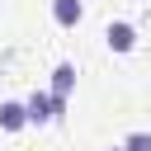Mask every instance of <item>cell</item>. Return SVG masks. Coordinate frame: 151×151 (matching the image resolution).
Returning <instances> with one entry per match:
<instances>
[{"label": "cell", "instance_id": "1", "mask_svg": "<svg viewBox=\"0 0 151 151\" xmlns=\"http://www.w3.org/2000/svg\"><path fill=\"white\" fill-rule=\"evenodd\" d=\"M71 94H76V61H57V66H52V80H47L52 123H61V118H66V109H71Z\"/></svg>", "mask_w": 151, "mask_h": 151}, {"label": "cell", "instance_id": "2", "mask_svg": "<svg viewBox=\"0 0 151 151\" xmlns=\"http://www.w3.org/2000/svg\"><path fill=\"white\" fill-rule=\"evenodd\" d=\"M104 42H109V52L127 57V52L137 47V28H132L127 19H109V24H104Z\"/></svg>", "mask_w": 151, "mask_h": 151}, {"label": "cell", "instance_id": "3", "mask_svg": "<svg viewBox=\"0 0 151 151\" xmlns=\"http://www.w3.org/2000/svg\"><path fill=\"white\" fill-rule=\"evenodd\" d=\"M24 113H28V127H47V123H52V99H47V90H33V94L24 99Z\"/></svg>", "mask_w": 151, "mask_h": 151}, {"label": "cell", "instance_id": "4", "mask_svg": "<svg viewBox=\"0 0 151 151\" xmlns=\"http://www.w3.org/2000/svg\"><path fill=\"white\" fill-rule=\"evenodd\" d=\"M24 127H28L24 99H0V132H24Z\"/></svg>", "mask_w": 151, "mask_h": 151}, {"label": "cell", "instance_id": "5", "mask_svg": "<svg viewBox=\"0 0 151 151\" xmlns=\"http://www.w3.org/2000/svg\"><path fill=\"white\" fill-rule=\"evenodd\" d=\"M85 19V5L80 0H52V24L57 28H76Z\"/></svg>", "mask_w": 151, "mask_h": 151}, {"label": "cell", "instance_id": "6", "mask_svg": "<svg viewBox=\"0 0 151 151\" xmlns=\"http://www.w3.org/2000/svg\"><path fill=\"white\" fill-rule=\"evenodd\" d=\"M118 146H123V151H151V132H127Z\"/></svg>", "mask_w": 151, "mask_h": 151}, {"label": "cell", "instance_id": "7", "mask_svg": "<svg viewBox=\"0 0 151 151\" xmlns=\"http://www.w3.org/2000/svg\"><path fill=\"white\" fill-rule=\"evenodd\" d=\"M109 151H123V146H109Z\"/></svg>", "mask_w": 151, "mask_h": 151}]
</instances>
